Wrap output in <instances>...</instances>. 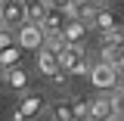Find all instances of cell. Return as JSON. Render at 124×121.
Here are the masks:
<instances>
[{
  "label": "cell",
  "instance_id": "obj_1",
  "mask_svg": "<svg viewBox=\"0 0 124 121\" xmlns=\"http://www.w3.org/2000/svg\"><path fill=\"white\" fill-rule=\"evenodd\" d=\"M44 109H46V96H44L40 90L25 93V96H22V103H19L16 112H13V121H31V118H37Z\"/></svg>",
  "mask_w": 124,
  "mask_h": 121
},
{
  "label": "cell",
  "instance_id": "obj_2",
  "mask_svg": "<svg viewBox=\"0 0 124 121\" xmlns=\"http://www.w3.org/2000/svg\"><path fill=\"white\" fill-rule=\"evenodd\" d=\"M0 19H3V28H22L28 22V0H3Z\"/></svg>",
  "mask_w": 124,
  "mask_h": 121
},
{
  "label": "cell",
  "instance_id": "obj_3",
  "mask_svg": "<svg viewBox=\"0 0 124 121\" xmlns=\"http://www.w3.org/2000/svg\"><path fill=\"white\" fill-rule=\"evenodd\" d=\"M37 68H40V75L56 78L59 84L65 81V72H62V62H59V50H53L50 44L44 50H37Z\"/></svg>",
  "mask_w": 124,
  "mask_h": 121
},
{
  "label": "cell",
  "instance_id": "obj_4",
  "mask_svg": "<svg viewBox=\"0 0 124 121\" xmlns=\"http://www.w3.org/2000/svg\"><path fill=\"white\" fill-rule=\"evenodd\" d=\"M19 47L22 50H44L46 47V31L40 22H25L22 28H19Z\"/></svg>",
  "mask_w": 124,
  "mask_h": 121
},
{
  "label": "cell",
  "instance_id": "obj_5",
  "mask_svg": "<svg viewBox=\"0 0 124 121\" xmlns=\"http://www.w3.org/2000/svg\"><path fill=\"white\" fill-rule=\"evenodd\" d=\"M59 62H62V72L65 75H84L87 72V59H84V50L81 47L65 44L62 53H59Z\"/></svg>",
  "mask_w": 124,
  "mask_h": 121
},
{
  "label": "cell",
  "instance_id": "obj_6",
  "mask_svg": "<svg viewBox=\"0 0 124 121\" xmlns=\"http://www.w3.org/2000/svg\"><path fill=\"white\" fill-rule=\"evenodd\" d=\"M90 81H93V87H96V90H112V87L118 84V68H115V65H108V62L102 59L99 65H93Z\"/></svg>",
  "mask_w": 124,
  "mask_h": 121
},
{
  "label": "cell",
  "instance_id": "obj_7",
  "mask_svg": "<svg viewBox=\"0 0 124 121\" xmlns=\"http://www.w3.org/2000/svg\"><path fill=\"white\" fill-rule=\"evenodd\" d=\"M115 115H118L115 99L99 96V99H93V103H90V121H115Z\"/></svg>",
  "mask_w": 124,
  "mask_h": 121
},
{
  "label": "cell",
  "instance_id": "obj_8",
  "mask_svg": "<svg viewBox=\"0 0 124 121\" xmlns=\"http://www.w3.org/2000/svg\"><path fill=\"white\" fill-rule=\"evenodd\" d=\"M84 34H87V25H84L81 19H68V22H65V28H62V37H65V44H71V47H81Z\"/></svg>",
  "mask_w": 124,
  "mask_h": 121
},
{
  "label": "cell",
  "instance_id": "obj_9",
  "mask_svg": "<svg viewBox=\"0 0 124 121\" xmlns=\"http://www.w3.org/2000/svg\"><path fill=\"white\" fill-rule=\"evenodd\" d=\"M53 121H78L75 99H59V103H53Z\"/></svg>",
  "mask_w": 124,
  "mask_h": 121
},
{
  "label": "cell",
  "instance_id": "obj_10",
  "mask_svg": "<svg viewBox=\"0 0 124 121\" xmlns=\"http://www.w3.org/2000/svg\"><path fill=\"white\" fill-rule=\"evenodd\" d=\"M19 40H13V44H3V53H0V65H3V72H9V68H16L19 65Z\"/></svg>",
  "mask_w": 124,
  "mask_h": 121
},
{
  "label": "cell",
  "instance_id": "obj_11",
  "mask_svg": "<svg viewBox=\"0 0 124 121\" xmlns=\"http://www.w3.org/2000/svg\"><path fill=\"white\" fill-rule=\"evenodd\" d=\"M102 59L115 68H124V47L121 44H106L102 47Z\"/></svg>",
  "mask_w": 124,
  "mask_h": 121
},
{
  "label": "cell",
  "instance_id": "obj_12",
  "mask_svg": "<svg viewBox=\"0 0 124 121\" xmlns=\"http://www.w3.org/2000/svg\"><path fill=\"white\" fill-rule=\"evenodd\" d=\"M3 78H6V84L13 87V90H28V75H25V68H9V72H3Z\"/></svg>",
  "mask_w": 124,
  "mask_h": 121
},
{
  "label": "cell",
  "instance_id": "obj_13",
  "mask_svg": "<svg viewBox=\"0 0 124 121\" xmlns=\"http://www.w3.org/2000/svg\"><path fill=\"white\" fill-rule=\"evenodd\" d=\"M93 25H96V28L99 31H115L118 28V19H115V13H108V9H99V13H96V19H93Z\"/></svg>",
  "mask_w": 124,
  "mask_h": 121
},
{
  "label": "cell",
  "instance_id": "obj_14",
  "mask_svg": "<svg viewBox=\"0 0 124 121\" xmlns=\"http://www.w3.org/2000/svg\"><path fill=\"white\" fill-rule=\"evenodd\" d=\"M50 13V3L46 0H28V19L31 22H44Z\"/></svg>",
  "mask_w": 124,
  "mask_h": 121
},
{
  "label": "cell",
  "instance_id": "obj_15",
  "mask_svg": "<svg viewBox=\"0 0 124 121\" xmlns=\"http://www.w3.org/2000/svg\"><path fill=\"white\" fill-rule=\"evenodd\" d=\"M106 44H121V47H124V28L108 31V34H106Z\"/></svg>",
  "mask_w": 124,
  "mask_h": 121
},
{
  "label": "cell",
  "instance_id": "obj_16",
  "mask_svg": "<svg viewBox=\"0 0 124 121\" xmlns=\"http://www.w3.org/2000/svg\"><path fill=\"white\" fill-rule=\"evenodd\" d=\"M46 3H50L53 9H62V13H65V9H68V6H71L75 0H46Z\"/></svg>",
  "mask_w": 124,
  "mask_h": 121
},
{
  "label": "cell",
  "instance_id": "obj_17",
  "mask_svg": "<svg viewBox=\"0 0 124 121\" xmlns=\"http://www.w3.org/2000/svg\"><path fill=\"white\" fill-rule=\"evenodd\" d=\"M99 3H102V0H99Z\"/></svg>",
  "mask_w": 124,
  "mask_h": 121
}]
</instances>
